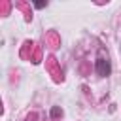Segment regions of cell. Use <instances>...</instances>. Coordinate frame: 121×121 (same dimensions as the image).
<instances>
[{"instance_id": "1", "label": "cell", "mask_w": 121, "mask_h": 121, "mask_svg": "<svg viewBox=\"0 0 121 121\" xmlns=\"http://www.w3.org/2000/svg\"><path fill=\"white\" fill-rule=\"evenodd\" d=\"M95 70H96V74L98 76H108L110 74V70H112V66H110V62L108 60H104V59H98L96 60V64H95Z\"/></svg>"}]
</instances>
